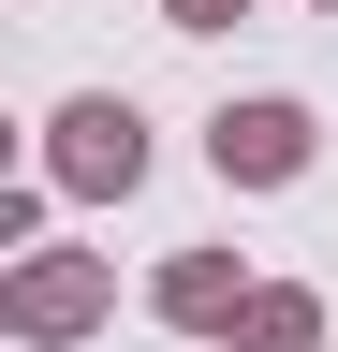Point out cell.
Here are the masks:
<instances>
[{
	"mask_svg": "<svg viewBox=\"0 0 338 352\" xmlns=\"http://www.w3.org/2000/svg\"><path fill=\"white\" fill-rule=\"evenodd\" d=\"M133 162H147V132H133V103H74V118H59V176H74V191H103V176L133 191Z\"/></svg>",
	"mask_w": 338,
	"mask_h": 352,
	"instance_id": "1",
	"label": "cell"
},
{
	"mask_svg": "<svg viewBox=\"0 0 338 352\" xmlns=\"http://www.w3.org/2000/svg\"><path fill=\"white\" fill-rule=\"evenodd\" d=\"M294 162H309V118L294 103H235L221 118V176H294Z\"/></svg>",
	"mask_w": 338,
	"mask_h": 352,
	"instance_id": "2",
	"label": "cell"
},
{
	"mask_svg": "<svg viewBox=\"0 0 338 352\" xmlns=\"http://www.w3.org/2000/svg\"><path fill=\"white\" fill-rule=\"evenodd\" d=\"M221 15H235V0H177V30H221Z\"/></svg>",
	"mask_w": 338,
	"mask_h": 352,
	"instance_id": "6",
	"label": "cell"
},
{
	"mask_svg": "<svg viewBox=\"0 0 338 352\" xmlns=\"http://www.w3.org/2000/svg\"><path fill=\"white\" fill-rule=\"evenodd\" d=\"M250 352H309V294H265V308H250Z\"/></svg>",
	"mask_w": 338,
	"mask_h": 352,
	"instance_id": "5",
	"label": "cell"
},
{
	"mask_svg": "<svg viewBox=\"0 0 338 352\" xmlns=\"http://www.w3.org/2000/svg\"><path fill=\"white\" fill-rule=\"evenodd\" d=\"M221 294H235L221 264H177V279H162V308H177V323H221Z\"/></svg>",
	"mask_w": 338,
	"mask_h": 352,
	"instance_id": "4",
	"label": "cell"
},
{
	"mask_svg": "<svg viewBox=\"0 0 338 352\" xmlns=\"http://www.w3.org/2000/svg\"><path fill=\"white\" fill-rule=\"evenodd\" d=\"M89 294H103L89 264H30V279H15V323H45V338H59V323H89Z\"/></svg>",
	"mask_w": 338,
	"mask_h": 352,
	"instance_id": "3",
	"label": "cell"
}]
</instances>
